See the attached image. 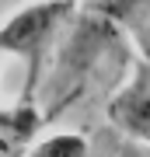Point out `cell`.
<instances>
[{
    "mask_svg": "<svg viewBox=\"0 0 150 157\" xmlns=\"http://www.w3.org/2000/svg\"><path fill=\"white\" fill-rule=\"evenodd\" d=\"M73 11H77L73 0H35L0 25V52L17 56L25 63L21 101H35V91L42 84L45 52H49L56 32L73 21Z\"/></svg>",
    "mask_w": 150,
    "mask_h": 157,
    "instance_id": "1",
    "label": "cell"
},
{
    "mask_svg": "<svg viewBox=\"0 0 150 157\" xmlns=\"http://www.w3.org/2000/svg\"><path fill=\"white\" fill-rule=\"evenodd\" d=\"M105 115L133 147L150 150V63H133L129 80L108 98Z\"/></svg>",
    "mask_w": 150,
    "mask_h": 157,
    "instance_id": "2",
    "label": "cell"
},
{
    "mask_svg": "<svg viewBox=\"0 0 150 157\" xmlns=\"http://www.w3.org/2000/svg\"><path fill=\"white\" fill-rule=\"evenodd\" d=\"M42 126L45 119L35 101H17L14 108H0V157H21Z\"/></svg>",
    "mask_w": 150,
    "mask_h": 157,
    "instance_id": "3",
    "label": "cell"
},
{
    "mask_svg": "<svg viewBox=\"0 0 150 157\" xmlns=\"http://www.w3.org/2000/svg\"><path fill=\"white\" fill-rule=\"evenodd\" d=\"M21 157H91V147L84 133H49L35 136Z\"/></svg>",
    "mask_w": 150,
    "mask_h": 157,
    "instance_id": "4",
    "label": "cell"
},
{
    "mask_svg": "<svg viewBox=\"0 0 150 157\" xmlns=\"http://www.w3.org/2000/svg\"><path fill=\"white\" fill-rule=\"evenodd\" d=\"M129 28L136 35V45H140V59L150 63V7L147 11H140L133 21H129Z\"/></svg>",
    "mask_w": 150,
    "mask_h": 157,
    "instance_id": "5",
    "label": "cell"
},
{
    "mask_svg": "<svg viewBox=\"0 0 150 157\" xmlns=\"http://www.w3.org/2000/svg\"><path fill=\"white\" fill-rule=\"evenodd\" d=\"M119 157H150L147 150H140V147H133V143H126L122 150H119Z\"/></svg>",
    "mask_w": 150,
    "mask_h": 157,
    "instance_id": "6",
    "label": "cell"
},
{
    "mask_svg": "<svg viewBox=\"0 0 150 157\" xmlns=\"http://www.w3.org/2000/svg\"><path fill=\"white\" fill-rule=\"evenodd\" d=\"M0 67H4V52H0Z\"/></svg>",
    "mask_w": 150,
    "mask_h": 157,
    "instance_id": "7",
    "label": "cell"
}]
</instances>
